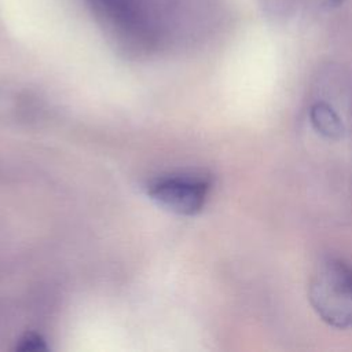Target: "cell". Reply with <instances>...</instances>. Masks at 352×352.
<instances>
[{
    "mask_svg": "<svg viewBox=\"0 0 352 352\" xmlns=\"http://www.w3.org/2000/svg\"><path fill=\"white\" fill-rule=\"evenodd\" d=\"M212 179L201 172L162 175L147 184V194L164 208L180 214H195L206 204Z\"/></svg>",
    "mask_w": 352,
    "mask_h": 352,
    "instance_id": "obj_2",
    "label": "cell"
},
{
    "mask_svg": "<svg viewBox=\"0 0 352 352\" xmlns=\"http://www.w3.org/2000/svg\"><path fill=\"white\" fill-rule=\"evenodd\" d=\"M308 300L324 323L336 329H351L352 264L340 257L322 258L309 276Z\"/></svg>",
    "mask_w": 352,
    "mask_h": 352,
    "instance_id": "obj_1",
    "label": "cell"
},
{
    "mask_svg": "<svg viewBox=\"0 0 352 352\" xmlns=\"http://www.w3.org/2000/svg\"><path fill=\"white\" fill-rule=\"evenodd\" d=\"M16 348L22 351H40L45 348V344L40 336L36 333H29L21 340V344Z\"/></svg>",
    "mask_w": 352,
    "mask_h": 352,
    "instance_id": "obj_5",
    "label": "cell"
},
{
    "mask_svg": "<svg viewBox=\"0 0 352 352\" xmlns=\"http://www.w3.org/2000/svg\"><path fill=\"white\" fill-rule=\"evenodd\" d=\"M323 6H327V7H338L341 6L345 0H319Z\"/></svg>",
    "mask_w": 352,
    "mask_h": 352,
    "instance_id": "obj_6",
    "label": "cell"
},
{
    "mask_svg": "<svg viewBox=\"0 0 352 352\" xmlns=\"http://www.w3.org/2000/svg\"><path fill=\"white\" fill-rule=\"evenodd\" d=\"M92 3L124 40L142 47L151 43L150 26L136 0H92Z\"/></svg>",
    "mask_w": 352,
    "mask_h": 352,
    "instance_id": "obj_3",
    "label": "cell"
},
{
    "mask_svg": "<svg viewBox=\"0 0 352 352\" xmlns=\"http://www.w3.org/2000/svg\"><path fill=\"white\" fill-rule=\"evenodd\" d=\"M309 120L315 131L324 138L337 139L342 133L341 118L324 102H316L309 107Z\"/></svg>",
    "mask_w": 352,
    "mask_h": 352,
    "instance_id": "obj_4",
    "label": "cell"
}]
</instances>
